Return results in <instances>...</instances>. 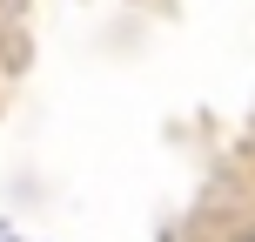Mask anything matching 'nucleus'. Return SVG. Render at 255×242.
<instances>
[{"mask_svg": "<svg viewBox=\"0 0 255 242\" xmlns=\"http://www.w3.org/2000/svg\"><path fill=\"white\" fill-rule=\"evenodd\" d=\"M242 242H255V236H242Z\"/></svg>", "mask_w": 255, "mask_h": 242, "instance_id": "f257e3e1", "label": "nucleus"}]
</instances>
